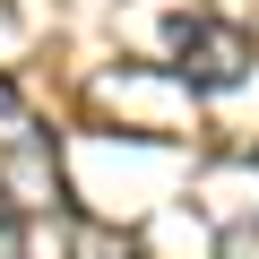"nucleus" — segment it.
<instances>
[{"mask_svg": "<svg viewBox=\"0 0 259 259\" xmlns=\"http://www.w3.org/2000/svg\"><path fill=\"white\" fill-rule=\"evenodd\" d=\"M69 216V182H61V156H52V130L44 112L0 78V225H61Z\"/></svg>", "mask_w": 259, "mask_h": 259, "instance_id": "nucleus-1", "label": "nucleus"}, {"mask_svg": "<svg viewBox=\"0 0 259 259\" xmlns=\"http://www.w3.org/2000/svg\"><path fill=\"white\" fill-rule=\"evenodd\" d=\"M164 69H173L190 95H233V87H250V69H259V44H250L233 18H207V9H190V18H173V35H164Z\"/></svg>", "mask_w": 259, "mask_h": 259, "instance_id": "nucleus-2", "label": "nucleus"}, {"mask_svg": "<svg viewBox=\"0 0 259 259\" xmlns=\"http://www.w3.org/2000/svg\"><path fill=\"white\" fill-rule=\"evenodd\" d=\"M69 259H147V250L121 242V233H104V225H69Z\"/></svg>", "mask_w": 259, "mask_h": 259, "instance_id": "nucleus-3", "label": "nucleus"}, {"mask_svg": "<svg viewBox=\"0 0 259 259\" xmlns=\"http://www.w3.org/2000/svg\"><path fill=\"white\" fill-rule=\"evenodd\" d=\"M0 259H26V233L18 225H0Z\"/></svg>", "mask_w": 259, "mask_h": 259, "instance_id": "nucleus-4", "label": "nucleus"}]
</instances>
